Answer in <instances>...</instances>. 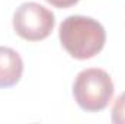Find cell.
<instances>
[{"label":"cell","mask_w":125,"mask_h":124,"mask_svg":"<svg viewBox=\"0 0 125 124\" xmlns=\"http://www.w3.org/2000/svg\"><path fill=\"white\" fill-rule=\"evenodd\" d=\"M60 42L76 60H87L99 54L106 42V32L93 18L71 15L60 25Z\"/></svg>","instance_id":"6da1fadb"},{"label":"cell","mask_w":125,"mask_h":124,"mask_svg":"<svg viewBox=\"0 0 125 124\" xmlns=\"http://www.w3.org/2000/svg\"><path fill=\"white\" fill-rule=\"evenodd\" d=\"M115 92L114 82L103 69H84L73 83V96L77 105L86 112L103 111Z\"/></svg>","instance_id":"7a4b0ae2"},{"label":"cell","mask_w":125,"mask_h":124,"mask_svg":"<svg viewBox=\"0 0 125 124\" xmlns=\"http://www.w3.org/2000/svg\"><path fill=\"white\" fill-rule=\"evenodd\" d=\"M55 26L54 13L36 1L22 3L13 13V29L26 41H42Z\"/></svg>","instance_id":"3957f363"},{"label":"cell","mask_w":125,"mask_h":124,"mask_svg":"<svg viewBox=\"0 0 125 124\" xmlns=\"http://www.w3.org/2000/svg\"><path fill=\"white\" fill-rule=\"evenodd\" d=\"M23 73V60L18 51L0 45V88H12L19 83Z\"/></svg>","instance_id":"277c9868"},{"label":"cell","mask_w":125,"mask_h":124,"mask_svg":"<svg viewBox=\"0 0 125 124\" xmlns=\"http://www.w3.org/2000/svg\"><path fill=\"white\" fill-rule=\"evenodd\" d=\"M111 120L114 124H125V92H122L112 107Z\"/></svg>","instance_id":"5b68a950"},{"label":"cell","mask_w":125,"mask_h":124,"mask_svg":"<svg viewBox=\"0 0 125 124\" xmlns=\"http://www.w3.org/2000/svg\"><path fill=\"white\" fill-rule=\"evenodd\" d=\"M45 1L50 3V4L54 6V7H58V9H67V7L74 6L79 0H45Z\"/></svg>","instance_id":"8992f818"}]
</instances>
